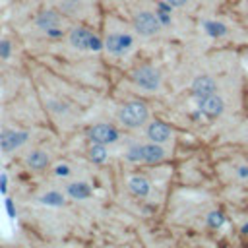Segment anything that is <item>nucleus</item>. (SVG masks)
<instances>
[{
    "label": "nucleus",
    "mask_w": 248,
    "mask_h": 248,
    "mask_svg": "<svg viewBox=\"0 0 248 248\" xmlns=\"http://www.w3.org/2000/svg\"><path fill=\"white\" fill-rule=\"evenodd\" d=\"M118 120L126 128H140L149 118V108L143 101H128L118 108Z\"/></svg>",
    "instance_id": "1"
},
{
    "label": "nucleus",
    "mask_w": 248,
    "mask_h": 248,
    "mask_svg": "<svg viewBox=\"0 0 248 248\" xmlns=\"http://www.w3.org/2000/svg\"><path fill=\"white\" fill-rule=\"evenodd\" d=\"M165 157H167L165 147L161 143H153V141L141 143V145L140 143L132 145L126 151V159L130 163H149V165H153V163H161Z\"/></svg>",
    "instance_id": "2"
},
{
    "label": "nucleus",
    "mask_w": 248,
    "mask_h": 248,
    "mask_svg": "<svg viewBox=\"0 0 248 248\" xmlns=\"http://www.w3.org/2000/svg\"><path fill=\"white\" fill-rule=\"evenodd\" d=\"M70 45L76 46V48H81V50H99L103 46L101 39L97 35H93L89 29H83V27H76L70 31Z\"/></svg>",
    "instance_id": "3"
},
{
    "label": "nucleus",
    "mask_w": 248,
    "mask_h": 248,
    "mask_svg": "<svg viewBox=\"0 0 248 248\" xmlns=\"http://www.w3.org/2000/svg\"><path fill=\"white\" fill-rule=\"evenodd\" d=\"M132 79L138 87L145 89V91H157L159 85H161V74L151 68V66H140L134 70L132 74Z\"/></svg>",
    "instance_id": "4"
},
{
    "label": "nucleus",
    "mask_w": 248,
    "mask_h": 248,
    "mask_svg": "<svg viewBox=\"0 0 248 248\" xmlns=\"http://www.w3.org/2000/svg\"><path fill=\"white\" fill-rule=\"evenodd\" d=\"M134 29L143 37H151L161 31V19L153 12H138L134 16Z\"/></svg>",
    "instance_id": "5"
},
{
    "label": "nucleus",
    "mask_w": 248,
    "mask_h": 248,
    "mask_svg": "<svg viewBox=\"0 0 248 248\" xmlns=\"http://www.w3.org/2000/svg\"><path fill=\"white\" fill-rule=\"evenodd\" d=\"M120 138L118 130L110 124H95L91 130H89V140L91 143H99V145H110V143H116Z\"/></svg>",
    "instance_id": "6"
},
{
    "label": "nucleus",
    "mask_w": 248,
    "mask_h": 248,
    "mask_svg": "<svg viewBox=\"0 0 248 248\" xmlns=\"http://www.w3.org/2000/svg\"><path fill=\"white\" fill-rule=\"evenodd\" d=\"M145 134H147V140L153 141V143H167L170 138H172V130L169 124H165L163 120H151L145 128Z\"/></svg>",
    "instance_id": "7"
},
{
    "label": "nucleus",
    "mask_w": 248,
    "mask_h": 248,
    "mask_svg": "<svg viewBox=\"0 0 248 248\" xmlns=\"http://www.w3.org/2000/svg\"><path fill=\"white\" fill-rule=\"evenodd\" d=\"M29 134L27 132H19V130H6L0 134V147L6 153H12L16 149H19L25 141H27Z\"/></svg>",
    "instance_id": "8"
},
{
    "label": "nucleus",
    "mask_w": 248,
    "mask_h": 248,
    "mask_svg": "<svg viewBox=\"0 0 248 248\" xmlns=\"http://www.w3.org/2000/svg\"><path fill=\"white\" fill-rule=\"evenodd\" d=\"M130 46H132V37H130V35H122V33H112V35H108L107 41H105V48H107L108 52L116 54V56L128 52Z\"/></svg>",
    "instance_id": "9"
},
{
    "label": "nucleus",
    "mask_w": 248,
    "mask_h": 248,
    "mask_svg": "<svg viewBox=\"0 0 248 248\" xmlns=\"http://www.w3.org/2000/svg\"><path fill=\"white\" fill-rule=\"evenodd\" d=\"M198 105H200V110H202L205 116H209V118L219 116V114L223 112V108H225V103H223V99H221L217 93H211V95H207V97L198 99Z\"/></svg>",
    "instance_id": "10"
},
{
    "label": "nucleus",
    "mask_w": 248,
    "mask_h": 248,
    "mask_svg": "<svg viewBox=\"0 0 248 248\" xmlns=\"http://www.w3.org/2000/svg\"><path fill=\"white\" fill-rule=\"evenodd\" d=\"M215 91H217V83H215L213 78H209V76H198V78H194V81H192V93L198 99L207 97V95H211Z\"/></svg>",
    "instance_id": "11"
},
{
    "label": "nucleus",
    "mask_w": 248,
    "mask_h": 248,
    "mask_svg": "<svg viewBox=\"0 0 248 248\" xmlns=\"http://www.w3.org/2000/svg\"><path fill=\"white\" fill-rule=\"evenodd\" d=\"M25 165L33 170H45L50 165V155L45 149H31L25 155Z\"/></svg>",
    "instance_id": "12"
},
{
    "label": "nucleus",
    "mask_w": 248,
    "mask_h": 248,
    "mask_svg": "<svg viewBox=\"0 0 248 248\" xmlns=\"http://www.w3.org/2000/svg\"><path fill=\"white\" fill-rule=\"evenodd\" d=\"M128 190L136 198H147L149 192H151V182L141 174H134V176L128 178Z\"/></svg>",
    "instance_id": "13"
},
{
    "label": "nucleus",
    "mask_w": 248,
    "mask_h": 248,
    "mask_svg": "<svg viewBox=\"0 0 248 248\" xmlns=\"http://www.w3.org/2000/svg\"><path fill=\"white\" fill-rule=\"evenodd\" d=\"M66 194L74 200H85V198L91 196V186L87 182H81V180L79 182H70V184H66Z\"/></svg>",
    "instance_id": "14"
},
{
    "label": "nucleus",
    "mask_w": 248,
    "mask_h": 248,
    "mask_svg": "<svg viewBox=\"0 0 248 248\" xmlns=\"http://www.w3.org/2000/svg\"><path fill=\"white\" fill-rule=\"evenodd\" d=\"M58 23H60V17H58L54 12H43V14L37 17V25H39L41 29H46V31L54 29Z\"/></svg>",
    "instance_id": "15"
},
{
    "label": "nucleus",
    "mask_w": 248,
    "mask_h": 248,
    "mask_svg": "<svg viewBox=\"0 0 248 248\" xmlns=\"http://www.w3.org/2000/svg\"><path fill=\"white\" fill-rule=\"evenodd\" d=\"M39 202L43 203V205H52V207H60V205H64V196L60 194V192H54V190H50V192H46V194H43V196H39Z\"/></svg>",
    "instance_id": "16"
},
{
    "label": "nucleus",
    "mask_w": 248,
    "mask_h": 248,
    "mask_svg": "<svg viewBox=\"0 0 248 248\" xmlns=\"http://www.w3.org/2000/svg\"><path fill=\"white\" fill-rule=\"evenodd\" d=\"M89 159H91L93 163H105V161H107V145L93 143L91 149H89Z\"/></svg>",
    "instance_id": "17"
},
{
    "label": "nucleus",
    "mask_w": 248,
    "mask_h": 248,
    "mask_svg": "<svg viewBox=\"0 0 248 248\" xmlns=\"http://www.w3.org/2000/svg\"><path fill=\"white\" fill-rule=\"evenodd\" d=\"M205 31L209 35H213V37H221V35L227 33V27L223 23H217V21H207L205 23Z\"/></svg>",
    "instance_id": "18"
},
{
    "label": "nucleus",
    "mask_w": 248,
    "mask_h": 248,
    "mask_svg": "<svg viewBox=\"0 0 248 248\" xmlns=\"http://www.w3.org/2000/svg\"><path fill=\"white\" fill-rule=\"evenodd\" d=\"M223 223H225V215H223L221 211L215 209V211H211V213L207 215V225H209L211 229H219Z\"/></svg>",
    "instance_id": "19"
},
{
    "label": "nucleus",
    "mask_w": 248,
    "mask_h": 248,
    "mask_svg": "<svg viewBox=\"0 0 248 248\" xmlns=\"http://www.w3.org/2000/svg\"><path fill=\"white\" fill-rule=\"evenodd\" d=\"M52 172H54V176H58V178H66V176H70V174H72V169H70L68 165H64V163H62V165H56Z\"/></svg>",
    "instance_id": "20"
},
{
    "label": "nucleus",
    "mask_w": 248,
    "mask_h": 248,
    "mask_svg": "<svg viewBox=\"0 0 248 248\" xmlns=\"http://www.w3.org/2000/svg\"><path fill=\"white\" fill-rule=\"evenodd\" d=\"M10 52H12L10 43H8V41H0V56H2V58H8Z\"/></svg>",
    "instance_id": "21"
},
{
    "label": "nucleus",
    "mask_w": 248,
    "mask_h": 248,
    "mask_svg": "<svg viewBox=\"0 0 248 248\" xmlns=\"http://www.w3.org/2000/svg\"><path fill=\"white\" fill-rule=\"evenodd\" d=\"M236 176L242 178V180H246V178H248V165H240V167H236Z\"/></svg>",
    "instance_id": "22"
},
{
    "label": "nucleus",
    "mask_w": 248,
    "mask_h": 248,
    "mask_svg": "<svg viewBox=\"0 0 248 248\" xmlns=\"http://www.w3.org/2000/svg\"><path fill=\"white\" fill-rule=\"evenodd\" d=\"M169 6H174V8H180V6H184L188 0H165Z\"/></svg>",
    "instance_id": "23"
},
{
    "label": "nucleus",
    "mask_w": 248,
    "mask_h": 248,
    "mask_svg": "<svg viewBox=\"0 0 248 248\" xmlns=\"http://www.w3.org/2000/svg\"><path fill=\"white\" fill-rule=\"evenodd\" d=\"M240 234H244V236H248V223H244V225L240 227Z\"/></svg>",
    "instance_id": "24"
},
{
    "label": "nucleus",
    "mask_w": 248,
    "mask_h": 248,
    "mask_svg": "<svg viewBox=\"0 0 248 248\" xmlns=\"http://www.w3.org/2000/svg\"><path fill=\"white\" fill-rule=\"evenodd\" d=\"M70 2H76V0H70Z\"/></svg>",
    "instance_id": "25"
}]
</instances>
